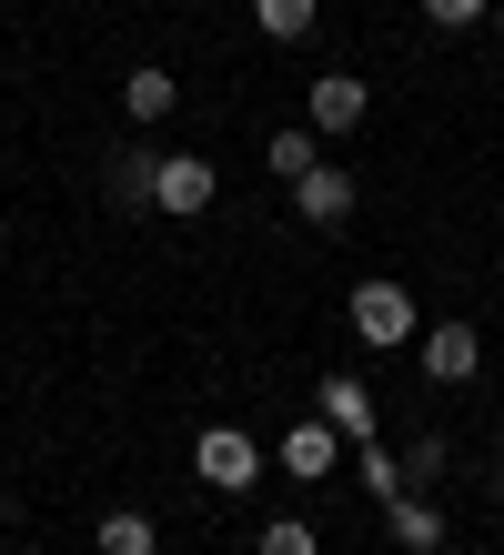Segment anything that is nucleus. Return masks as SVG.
I'll list each match as a JSON object with an SVG mask.
<instances>
[{
    "mask_svg": "<svg viewBox=\"0 0 504 555\" xmlns=\"http://www.w3.org/2000/svg\"><path fill=\"white\" fill-rule=\"evenodd\" d=\"M344 323H353V344L363 353H403L424 334V313H414V293H403L393 273H374V283H353V304H344Z\"/></svg>",
    "mask_w": 504,
    "mask_h": 555,
    "instance_id": "f257e3e1",
    "label": "nucleus"
},
{
    "mask_svg": "<svg viewBox=\"0 0 504 555\" xmlns=\"http://www.w3.org/2000/svg\"><path fill=\"white\" fill-rule=\"evenodd\" d=\"M192 475L212 485V495H243V485H262V444L243 435V424H202V444H192Z\"/></svg>",
    "mask_w": 504,
    "mask_h": 555,
    "instance_id": "f03ea898",
    "label": "nucleus"
},
{
    "mask_svg": "<svg viewBox=\"0 0 504 555\" xmlns=\"http://www.w3.org/2000/svg\"><path fill=\"white\" fill-rule=\"evenodd\" d=\"M222 203V172H212V162H202V152H161V172H152V212H212Z\"/></svg>",
    "mask_w": 504,
    "mask_h": 555,
    "instance_id": "7ed1b4c3",
    "label": "nucleus"
},
{
    "mask_svg": "<svg viewBox=\"0 0 504 555\" xmlns=\"http://www.w3.org/2000/svg\"><path fill=\"white\" fill-rule=\"evenodd\" d=\"M353 203H363V182L344 172V162H313V172L293 182V212L313 222V233H344V222H353Z\"/></svg>",
    "mask_w": 504,
    "mask_h": 555,
    "instance_id": "20e7f679",
    "label": "nucleus"
},
{
    "mask_svg": "<svg viewBox=\"0 0 504 555\" xmlns=\"http://www.w3.org/2000/svg\"><path fill=\"white\" fill-rule=\"evenodd\" d=\"M414 353H424L434 384H475V374H484V334H475V323H424Z\"/></svg>",
    "mask_w": 504,
    "mask_h": 555,
    "instance_id": "39448f33",
    "label": "nucleus"
},
{
    "mask_svg": "<svg viewBox=\"0 0 504 555\" xmlns=\"http://www.w3.org/2000/svg\"><path fill=\"white\" fill-rule=\"evenodd\" d=\"M273 454H283V475H293V485H333V475H344V435H333L323 414H302Z\"/></svg>",
    "mask_w": 504,
    "mask_h": 555,
    "instance_id": "423d86ee",
    "label": "nucleus"
},
{
    "mask_svg": "<svg viewBox=\"0 0 504 555\" xmlns=\"http://www.w3.org/2000/svg\"><path fill=\"white\" fill-rule=\"evenodd\" d=\"M384 535H393L403 555H444V545H454V535H444V505L414 495V485H403V495H384Z\"/></svg>",
    "mask_w": 504,
    "mask_h": 555,
    "instance_id": "0eeeda50",
    "label": "nucleus"
},
{
    "mask_svg": "<svg viewBox=\"0 0 504 555\" xmlns=\"http://www.w3.org/2000/svg\"><path fill=\"white\" fill-rule=\"evenodd\" d=\"M363 112H374V91H363L353 72H323L313 91H302V121H313V132H323V142H333V132H353V121H363Z\"/></svg>",
    "mask_w": 504,
    "mask_h": 555,
    "instance_id": "6e6552de",
    "label": "nucleus"
},
{
    "mask_svg": "<svg viewBox=\"0 0 504 555\" xmlns=\"http://www.w3.org/2000/svg\"><path fill=\"white\" fill-rule=\"evenodd\" d=\"M152 172H161V152H152V142L101 152V192H112V212H152Z\"/></svg>",
    "mask_w": 504,
    "mask_h": 555,
    "instance_id": "1a4fd4ad",
    "label": "nucleus"
},
{
    "mask_svg": "<svg viewBox=\"0 0 504 555\" xmlns=\"http://www.w3.org/2000/svg\"><path fill=\"white\" fill-rule=\"evenodd\" d=\"M313 414H323L344 444H363V435H374V384H353V374H323V384H313Z\"/></svg>",
    "mask_w": 504,
    "mask_h": 555,
    "instance_id": "9d476101",
    "label": "nucleus"
},
{
    "mask_svg": "<svg viewBox=\"0 0 504 555\" xmlns=\"http://www.w3.org/2000/svg\"><path fill=\"white\" fill-rule=\"evenodd\" d=\"M172 102H182V81L161 72V61H142V72H121V112H131V121H172Z\"/></svg>",
    "mask_w": 504,
    "mask_h": 555,
    "instance_id": "9b49d317",
    "label": "nucleus"
},
{
    "mask_svg": "<svg viewBox=\"0 0 504 555\" xmlns=\"http://www.w3.org/2000/svg\"><path fill=\"white\" fill-rule=\"evenodd\" d=\"M313 162H323V132H313V121H283V132L262 142V172H273V182H302Z\"/></svg>",
    "mask_w": 504,
    "mask_h": 555,
    "instance_id": "f8f14e48",
    "label": "nucleus"
},
{
    "mask_svg": "<svg viewBox=\"0 0 504 555\" xmlns=\"http://www.w3.org/2000/svg\"><path fill=\"white\" fill-rule=\"evenodd\" d=\"M353 485H363L374 505H384V495H403V454H393L384 435H363V444H353Z\"/></svg>",
    "mask_w": 504,
    "mask_h": 555,
    "instance_id": "ddd939ff",
    "label": "nucleus"
},
{
    "mask_svg": "<svg viewBox=\"0 0 504 555\" xmlns=\"http://www.w3.org/2000/svg\"><path fill=\"white\" fill-rule=\"evenodd\" d=\"M161 535H152V515L142 505H112V515H101V555H152Z\"/></svg>",
    "mask_w": 504,
    "mask_h": 555,
    "instance_id": "4468645a",
    "label": "nucleus"
},
{
    "mask_svg": "<svg viewBox=\"0 0 504 555\" xmlns=\"http://www.w3.org/2000/svg\"><path fill=\"white\" fill-rule=\"evenodd\" d=\"M253 21H262V41H302L323 21V0H253Z\"/></svg>",
    "mask_w": 504,
    "mask_h": 555,
    "instance_id": "2eb2a0df",
    "label": "nucleus"
},
{
    "mask_svg": "<svg viewBox=\"0 0 504 555\" xmlns=\"http://www.w3.org/2000/svg\"><path fill=\"white\" fill-rule=\"evenodd\" d=\"M444 465H454V444H444V435H414V444H403V485H434Z\"/></svg>",
    "mask_w": 504,
    "mask_h": 555,
    "instance_id": "dca6fc26",
    "label": "nucleus"
},
{
    "mask_svg": "<svg viewBox=\"0 0 504 555\" xmlns=\"http://www.w3.org/2000/svg\"><path fill=\"white\" fill-rule=\"evenodd\" d=\"M262 555H323V535L302 526V515H273V526H262Z\"/></svg>",
    "mask_w": 504,
    "mask_h": 555,
    "instance_id": "f3484780",
    "label": "nucleus"
},
{
    "mask_svg": "<svg viewBox=\"0 0 504 555\" xmlns=\"http://www.w3.org/2000/svg\"><path fill=\"white\" fill-rule=\"evenodd\" d=\"M424 21L434 30H475V21H494V0H424Z\"/></svg>",
    "mask_w": 504,
    "mask_h": 555,
    "instance_id": "a211bd4d",
    "label": "nucleus"
},
{
    "mask_svg": "<svg viewBox=\"0 0 504 555\" xmlns=\"http://www.w3.org/2000/svg\"><path fill=\"white\" fill-rule=\"evenodd\" d=\"M0 526H11V495H0Z\"/></svg>",
    "mask_w": 504,
    "mask_h": 555,
    "instance_id": "6ab92c4d",
    "label": "nucleus"
},
{
    "mask_svg": "<svg viewBox=\"0 0 504 555\" xmlns=\"http://www.w3.org/2000/svg\"><path fill=\"white\" fill-rule=\"evenodd\" d=\"M494 30H504V0H494Z\"/></svg>",
    "mask_w": 504,
    "mask_h": 555,
    "instance_id": "aec40b11",
    "label": "nucleus"
},
{
    "mask_svg": "<svg viewBox=\"0 0 504 555\" xmlns=\"http://www.w3.org/2000/svg\"><path fill=\"white\" fill-rule=\"evenodd\" d=\"M444 555H464V545H444Z\"/></svg>",
    "mask_w": 504,
    "mask_h": 555,
    "instance_id": "412c9836",
    "label": "nucleus"
}]
</instances>
